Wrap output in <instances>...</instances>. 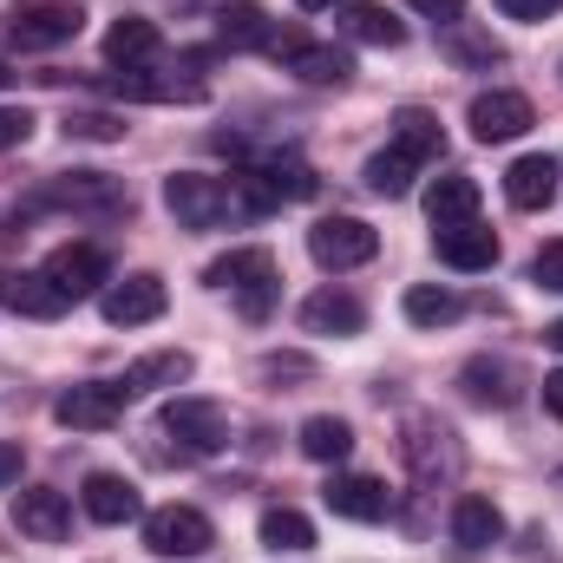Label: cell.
Listing matches in <instances>:
<instances>
[{"label":"cell","mask_w":563,"mask_h":563,"mask_svg":"<svg viewBox=\"0 0 563 563\" xmlns=\"http://www.w3.org/2000/svg\"><path fill=\"white\" fill-rule=\"evenodd\" d=\"M164 432H170V439H184L190 452H223L230 420H223V407H217V400L177 394V400H164Z\"/></svg>","instance_id":"cell-11"},{"label":"cell","mask_w":563,"mask_h":563,"mask_svg":"<svg viewBox=\"0 0 563 563\" xmlns=\"http://www.w3.org/2000/svg\"><path fill=\"white\" fill-rule=\"evenodd\" d=\"M498 538H505V511H498L492 498L465 492V498L452 505V544H459V551H492Z\"/></svg>","instance_id":"cell-17"},{"label":"cell","mask_w":563,"mask_h":563,"mask_svg":"<svg viewBox=\"0 0 563 563\" xmlns=\"http://www.w3.org/2000/svg\"><path fill=\"white\" fill-rule=\"evenodd\" d=\"M394 151H407L413 164H432V157L445 151V132H439V119H432L426 106H400V112H394Z\"/></svg>","instance_id":"cell-23"},{"label":"cell","mask_w":563,"mask_h":563,"mask_svg":"<svg viewBox=\"0 0 563 563\" xmlns=\"http://www.w3.org/2000/svg\"><path fill=\"white\" fill-rule=\"evenodd\" d=\"M544 341H551V347H558V354H563V314H558V321H551V328H544Z\"/></svg>","instance_id":"cell-40"},{"label":"cell","mask_w":563,"mask_h":563,"mask_svg":"<svg viewBox=\"0 0 563 563\" xmlns=\"http://www.w3.org/2000/svg\"><path fill=\"white\" fill-rule=\"evenodd\" d=\"M374 250H380V236L361 217H321L308 230V256L321 269H361V263H374Z\"/></svg>","instance_id":"cell-6"},{"label":"cell","mask_w":563,"mask_h":563,"mask_svg":"<svg viewBox=\"0 0 563 563\" xmlns=\"http://www.w3.org/2000/svg\"><path fill=\"white\" fill-rule=\"evenodd\" d=\"M13 531L33 538V544H66V531H73V505H66V492H53V485L20 492V498H13Z\"/></svg>","instance_id":"cell-12"},{"label":"cell","mask_w":563,"mask_h":563,"mask_svg":"<svg viewBox=\"0 0 563 563\" xmlns=\"http://www.w3.org/2000/svg\"><path fill=\"white\" fill-rule=\"evenodd\" d=\"M400 308H407V321H413V328H445V321H459V314H465V301H459L452 288H439V282H413Z\"/></svg>","instance_id":"cell-28"},{"label":"cell","mask_w":563,"mask_h":563,"mask_svg":"<svg viewBox=\"0 0 563 563\" xmlns=\"http://www.w3.org/2000/svg\"><path fill=\"white\" fill-rule=\"evenodd\" d=\"M341 33L361 46H407V20H394L380 0H347L341 7Z\"/></svg>","instance_id":"cell-19"},{"label":"cell","mask_w":563,"mask_h":563,"mask_svg":"<svg viewBox=\"0 0 563 563\" xmlns=\"http://www.w3.org/2000/svg\"><path fill=\"white\" fill-rule=\"evenodd\" d=\"M164 282L157 276H125V282H106L99 288V314L112 321V328H144V321H157L164 314Z\"/></svg>","instance_id":"cell-13"},{"label":"cell","mask_w":563,"mask_h":563,"mask_svg":"<svg viewBox=\"0 0 563 563\" xmlns=\"http://www.w3.org/2000/svg\"><path fill=\"white\" fill-rule=\"evenodd\" d=\"M0 295H7V308L26 314V321H53V314H66V295L46 282V269H33V276H7L0 282Z\"/></svg>","instance_id":"cell-22"},{"label":"cell","mask_w":563,"mask_h":563,"mask_svg":"<svg viewBox=\"0 0 563 563\" xmlns=\"http://www.w3.org/2000/svg\"><path fill=\"white\" fill-rule=\"evenodd\" d=\"M26 139H33V112L26 106H0V151H13Z\"/></svg>","instance_id":"cell-34"},{"label":"cell","mask_w":563,"mask_h":563,"mask_svg":"<svg viewBox=\"0 0 563 563\" xmlns=\"http://www.w3.org/2000/svg\"><path fill=\"white\" fill-rule=\"evenodd\" d=\"M413 13H426V20H459L465 13V0H407Z\"/></svg>","instance_id":"cell-36"},{"label":"cell","mask_w":563,"mask_h":563,"mask_svg":"<svg viewBox=\"0 0 563 563\" xmlns=\"http://www.w3.org/2000/svg\"><path fill=\"white\" fill-rule=\"evenodd\" d=\"M301 328L308 334H361L367 328V308L347 295V288H314L301 301Z\"/></svg>","instance_id":"cell-16"},{"label":"cell","mask_w":563,"mask_h":563,"mask_svg":"<svg viewBox=\"0 0 563 563\" xmlns=\"http://www.w3.org/2000/svg\"><path fill=\"white\" fill-rule=\"evenodd\" d=\"M558 7H563V0H498V13H505V20H551Z\"/></svg>","instance_id":"cell-35"},{"label":"cell","mask_w":563,"mask_h":563,"mask_svg":"<svg viewBox=\"0 0 563 563\" xmlns=\"http://www.w3.org/2000/svg\"><path fill=\"white\" fill-rule=\"evenodd\" d=\"M301 452H308L314 465H341V459L354 452V426L334 420V413H314V420L301 426Z\"/></svg>","instance_id":"cell-27"},{"label":"cell","mask_w":563,"mask_h":563,"mask_svg":"<svg viewBox=\"0 0 563 563\" xmlns=\"http://www.w3.org/2000/svg\"><path fill=\"white\" fill-rule=\"evenodd\" d=\"M544 413L563 420V367H558V374H544Z\"/></svg>","instance_id":"cell-38"},{"label":"cell","mask_w":563,"mask_h":563,"mask_svg":"<svg viewBox=\"0 0 563 563\" xmlns=\"http://www.w3.org/2000/svg\"><path fill=\"white\" fill-rule=\"evenodd\" d=\"M531 282H538V288H563V236L531 256Z\"/></svg>","instance_id":"cell-33"},{"label":"cell","mask_w":563,"mask_h":563,"mask_svg":"<svg viewBox=\"0 0 563 563\" xmlns=\"http://www.w3.org/2000/svg\"><path fill=\"white\" fill-rule=\"evenodd\" d=\"M230 184L223 177H203V170H177V177H164V210L184 223V230H217L223 217H230Z\"/></svg>","instance_id":"cell-2"},{"label":"cell","mask_w":563,"mask_h":563,"mask_svg":"<svg viewBox=\"0 0 563 563\" xmlns=\"http://www.w3.org/2000/svg\"><path fill=\"white\" fill-rule=\"evenodd\" d=\"M203 282L243 295V314L263 321L269 301H276V256H269V250H230V256H217V263L203 269Z\"/></svg>","instance_id":"cell-1"},{"label":"cell","mask_w":563,"mask_h":563,"mask_svg":"<svg viewBox=\"0 0 563 563\" xmlns=\"http://www.w3.org/2000/svg\"><path fill=\"white\" fill-rule=\"evenodd\" d=\"M558 157H544V151H531V157H518L511 170H505V197L518 203V210H544L551 197H558Z\"/></svg>","instance_id":"cell-18"},{"label":"cell","mask_w":563,"mask_h":563,"mask_svg":"<svg viewBox=\"0 0 563 563\" xmlns=\"http://www.w3.org/2000/svg\"><path fill=\"white\" fill-rule=\"evenodd\" d=\"M328 511L334 518H347V525H374V518H387V485L380 478H367V472H347V478H328Z\"/></svg>","instance_id":"cell-14"},{"label":"cell","mask_w":563,"mask_h":563,"mask_svg":"<svg viewBox=\"0 0 563 563\" xmlns=\"http://www.w3.org/2000/svg\"><path fill=\"white\" fill-rule=\"evenodd\" d=\"M413 170H420V164H413L407 151H374L361 177H367L374 197H407V190H413Z\"/></svg>","instance_id":"cell-29"},{"label":"cell","mask_w":563,"mask_h":563,"mask_svg":"<svg viewBox=\"0 0 563 563\" xmlns=\"http://www.w3.org/2000/svg\"><path fill=\"white\" fill-rule=\"evenodd\" d=\"M439 263H452V269H492L498 263V236L485 223H452V230H439Z\"/></svg>","instance_id":"cell-21"},{"label":"cell","mask_w":563,"mask_h":563,"mask_svg":"<svg viewBox=\"0 0 563 563\" xmlns=\"http://www.w3.org/2000/svg\"><path fill=\"white\" fill-rule=\"evenodd\" d=\"M66 132L73 139H92V144H112V139H125V119H112V112H73Z\"/></svg>","instance_id":"cell-32"},{"label":"cell","mask_w":563,"mask_h":563,"mask_svg":"<svg viewBox=\"0 0 563 563\" xmlns=\"http://www.w3.org/2000/svg\"><path fill=\"white\" fill-rule=\"evenodd\" d=\"M217 544V525L197 505H164L144 518V551L151 558H203Z\"/></svg>","instance_id":"cell-4"},{"label":"cell","mask_w":563,"mask_h":563,"mask_svg":"<svg viewBox=\"0 0 563 563\" xmlns=\"http://www.w3.org/2000/svg\"><path fill=\"white\" fill-rule=\"evenodd\" d=\"M263 374H308V361H301V354H269Z\"/></svg>","instance_id":"cell-39"},{"label":"cell","mask_w":563,"mask_h":563,"mask_svg":"<svg viewBox=\"0 0 563 563\" xmlns=\"http://www.w3.org/2000/svg\"><path fill=\"white\" fill-rule=\"evenodd\" d=\"M295 7H301V13H321V7H334V0H295Z\"/></svg>","instance_id":"cell-41"},{"label":"cell","mask_w":563,"mask_h":563,"mask_svg":"<svg viewBox=\"0 0 563 563\" xmlns=\"http://www.w3.org/2000/svg\"><path fill=\"white\" fill-rule=\"evenodd\" d=\"M465 125H472L478 144H511V139H525V132L538 125V112H531L525 92H505V86H498V92H478V99H472Z\"/></svg>","instance_id":"cell-9"},{"label":"cell","mask_w":563,"mask_h":563,"mask_svg":"<svg viewBox=\"0 0 563 563\" xmlns=\"http://www.w3.org/2000/svg\"><path fill=\"white\" fill-rule=\"evenodd\" d=\"M79 7L73 0H26V7H13L7 13V40L20 46V53H46V46H66V40H79Z\"/></svg>","instance_id":"cell-3"},{"label":"cell","mask_w":563,"mask_h":563,"mask_svg":"<svg viewBox=\"0 0 563 563\" xmlns=\"http://www.w3.org/2000/svg\"><path fill=\"white\" fill-rule=\"evenodd\" d=\"M426 217H432V230H452V223H472V217H478V177H465V170H452V177H439V184L426 190Z\"/></svg>","instance_id":"cell-20"},{"label":"cell","mask_w":563,"mask_h":563,"mask_svg":"<svg viewBox=\"0 0 563 563\" xmlns=\"http://www.w3.org/2000/svg\"><path fill=\"white\" fill-rule=\"evenodd\" d=\"M217 40H223V46H269L276 26H269V13H263L256 0H230V7L217 13Z\"/></svg>","instance_id":"cell-26"},{"label":"cell","mask_w":563,"mask_h":563,"mask_svg":"<svg viewBox=\"0 0 563 563\" xmlns=\"http://www.w3.org/2000/svg\"><path fill=\"white\" fill-rule=\"evenodd\" d=\"M7 86H13V73H7V66H0V92H7Z\"/></svg>","instance_id":"cell-42"},{"label":"cell","mask_w":563,"mask_h":563,"mask_svg":"<svg viewBox=\"0 0 563 563\" xmlns=\"http://www.w3.org/2000/svg\"><path fill=\"white\" fill-rule=\"evenodd\" d=\"M46 282H53L66 301H79V295H92V288L112 282V256H106L99 243H59V250L46 256Z\"/></svg>","instance_id":"cell-10"},{"label":"cell","mask_w":563,"mask_h":563,"mask_svg":"<svg viewBox=\"0 0 563 563\" xmlns=\"http://www.w3.org/2000/svg\"><path fill=\"white\" fill-rule=\"evenodd\" d=\"M263 544L269 551H314V525L295 505H269L263 511Z\"/></svg>","instance_id":"cell-30"},{"label":"cell","mask_w":563,"mask_h":563,"mask_svg":"<svg viewBox=\"0 0 563 563\" xmlns=\"http://www.w3.org/2000/svg\"><path fill=\"white\" fill-rule=\"evenodd\" d=\"M7 485H20V445L13 439H0V492Z\"/></svg>","instance_id":"cell-37"},{"label":"cell","mask_w":563,"mask_h":563,"mask_svg":"<svg viewBox=\"0 0 563 563\" xmlns=\"http://www.w3.org/2000/svg\"><path fill=\"white\" fill-rule=\"evenodd\" d=\"M190 380V354L184 347H164V354H144L125 367V387L132 394H157V387H184Z\"/></svg>","instance_id":"cell-25"},{"label":"cell","mask_w":563,"mask_h":563,"mask_svg":"<svg viewBox=\"0 0 563 563\" xmlns=\"http://www.w3.org/2000/svg\"><path fill=\"white\" fill-rule=\"evenodd\" d=\"M79 498H86V518H92V525H132V518L144 511L139 485H132V478H119V472H92Z\"/></svg>","instance_id":"cell-15"},{"label":"cell","mask_w":563,"mask_h":563,"mask_svg":"<svg viewBox=\"0 0 563 563\" xmlns=\"http://www.w3.org/2000/svg\"><path fill=\"white\" fill-rule=\"evenodd\" d=\"M269 53L282 59V73H295L301 86H347V79H354V59H347L341 46H314V40H301V33H276Z\"/></svg>","instance_id":"cell-7"},{"label":"cell","mask_w":563,"mask_h":563,"mask_svg":"<svg viewBox=\"0 0 563 563\" xmlns=\"http://www.w3.org/2000/svg\"><path fill=\"white\" fill-rule=\"evenodd\" d=\"M157 26L151 20H139V13H125V20H112L106 26V59L112 66H144V59H157Z\"/></svg>","instance_id":"cell-24"},{"label":"cell","mask_w":563,"mask_h":563,"mask_svg":"<svg viewBox=\"0 0 563 563\" xmlns=\"http://www.w3.org/2000/svg\"><path fill=\"white\" fill-rule=\"evenodd\" d=\"M236 184H243V203H250V210H276V203H301V197H314V170H308L301 157H269V164L243 170Z\"/></svg>","instance_id":"cell-8"},{"label":"cell","mask_w":563,"mask_h":563,"mask_svg":"<svg viewBox=\"0 0 563 563\" xmlns=\"http://www.w3.org/2000/svg\"><path fill=\"white\" fill-rule=\"evenodd\" d=\"M465 394H472L478 407H505V400H511V394H505V367H492L485 354L465 361Z\"/></svg>","instance_id":"cell-31"},{"label":"cell","mask_w":563,"mask_h":563,"mask_svg":"<svg viewBox=\"0 0 563 563\" xmlns=\"http://www.w3.org/2000/svg\"><path fill=\"white\" fill-rule=\"evenodd\" d=\"M125 400H132L125 380H86V387H66L53 400V420L73 426V432H106V426H119Z\"/></svg>","instance_id":"cell-5"}]
</instances>
